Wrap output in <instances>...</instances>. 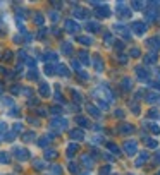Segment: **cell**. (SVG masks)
<instances>
[{"label":"cell","mask_w":160,"mask_h":175,"mask_svg":"<svg viewBox=\"0 0 160 175\" xmlns=\"http://www.w3.org/2000/svg\"><path fill=\"white\" fill-rule=\"evenodd\" d=\"M146 144H150L152 148H157V143H155L153 139H146Z\"/></svg>","instance_id":"obj_9"},{"label":"cell","mask_w":160,"mask_h":175,"mask_svg":"<svg viewBox=\"0 0 160 175\" xmlns=\"http://www.w3.org/2000/svg\"><path fill=\"white\" fill-rule=\"evenodd\" d=\"M132 29H134V33L136 35H143L145 33V29H146V24H143V22H132Z\"/></svg>","instance_id":"obj_1"},{"label":"cell","mask_w":160,"mask_h":175,"mask_svg":"<svg viewBox=\"0 0 160 175\" xmlns=\"http://www.w3.org/2000/svg\"><path fill=\"white\" fill-rule=\"evenodd\" d=\"M159 175H160V174H159Z\"/></svg>","instance_id":"obj_14"},{"label":"cell","mask_w":160,"mask_h":175,"mask_svg":"<svg viewBox=\"0 0 160 175\" xmlns=\"http://www.w3.org/2000/svg\"><path fill=\"white\" fill-rule=\"evenodd\" d=\"M155 60H157V55H155V53H152V55H148L145 58V62L146 64H150V62H155Z\"/></svg>","instance_id":"obj_3"},{"label":"cell","mask_w":160,"mask_h":175,"mask_svg":"<svg viewBox=\"0 0 160 175\" xmlns=\"http://www.w3.org/2000/svg\"><path fill=\"white\" fill-rule=\"evenodd\" d=\"M67 29H69V31H76V24H74V22H67Z\"/></svg>","instance_id":"obj_6"},{"label":"cell","mask_w":160,"mask_h":175,"mask_svg":"<svg viewBox=\"0 0 160 175\" xmlns=\"http://www.w3.org/2000/svg\"><path fill=\"white\" fill-rule=\"evenodd\" d=\"M146 158H148V154H146V153H143V154H141V156L138 158V161H136V163H138V165H141V163H143V161H145Z\"/></svg>","instance_id":"obj_5"},{"label":"cell","mask_w":160,"mask_h":175,"mask_svg":"<svg viewBox=\"0 0 160 175\" xmlns=\"http://www.w3.org/2000/svg\"><path fill=\"white\" fill-rule=\"evenodd\" d=\"M124 146H126L127 154H134V153H136V143H134V141H132V143H131V141H127Z\"/></svg>","instance_id":"obj_2"},{"label":"cell","mask_w":160,"mask_h":175,"mask_svg":"<svg viewBox=\"0 0 160 175\" xmlns=\"http://www.w3.org/2000/svg\"><path fill=\"white\" fill-rule=\"evenodd\" d=\"M79 40H81V41H83V43H86V45H88V43H91V40H86V38H84V36H81V38H79Z\"/></svg>","instance_id":"obj_12"},{"label":"cell","mask_w":160,"mask_h":175,"mask_svg":"<svg viewBox=\"0 0 160 175\" xmlns=\"http://www.w3.org/2000/svg\"><path fill=\"white\" fill-rule=\"evenodd\" d=\"M131 53H132V55H134V57H138V55H139V53H138V48H134V50H131Z\"/></svg>","instance_id":"obj_13"},{"label":"cell","mask_w":160,"mask_h":175,"mask_svg":"<svg viewBox=\"0 0 160 175\" xmlns=\"http://www.w3.org/2000/svg\"><path fill=\"white\" fill-rule=\"evenodd\" d=\"M90 113H91V115H95V117H98V115H100V112H98V110H95V108H91V106H90Z\"/></svg>","instance_id":"obj_11"},{"label":"cell","mask_w":160,"mask_h":175,"mask_svg":"<svg viewBox=\"0 0 160 175\" xmlns=\"http://www.w3.org/2000/svg\"><path fill=\"white\" fill-rule=\"evenodd\" d=\"M121 131H124V132H131L132 127L131 126H121Z\"/></svg>","instance_id":"obj_7"},{"label":"cell","mask_w":160,"mask_h":175,"mask_svg":"<svg viewBox=\"0 0 160 175\" xmlns=\"http://www.w3.org/2000/svg\"><path fill=\"white\" fill-rule=\"evenodd\" d=\"M148 45H152V47H160V43L157 41V40H150V41H148Z\"/></svg>","instance_id":"obj_10"},{"label":"cell","mask_w":160,"mask_h":175,"mask_svg":"<svg viewBox=\"0 0 160 175\" xmlns=\"http://www.w3.org/2000/svg\"><path fill=\"white\" fill-rule=\"evenodd\" d=\"M98 14H100V16H105V17H107V16H109V14H110V12H109V9H107V7H102V9H98Z\"/></svg>","instance_id":"obj_4"},{"label":"cell","mask_w":160,"mask_h":175,"mask_svg":"<svg viewBox=\"0 0 160 175\" xmlns=\"http://www.w3.org/2000/svg\"><path fill=\"white\" fill-rule=\"evenodd\" d=\"M88 29H93V31H97V29H98V24H97V22H90Z\"/></svg>","instance_id":"obj_8"}]
</instances>
